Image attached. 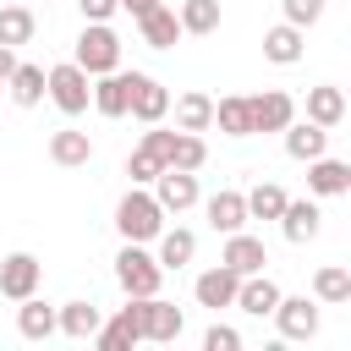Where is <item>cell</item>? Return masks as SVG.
<instances>
[{
  "label": "cell",
  "mask_w": 351,
  "mask_h": 351,
  "mask_svg": "<svg viewBox=\"0 0 351 351\" xmlns=\"http://www.w3.org/2000/svg\"><path fill=\"white\" fill-rule=\"evenodd\" d=\"M285 154L307 165V159L329 154V132H324L318 121H291V126H285Z\"/></svg>",
  "instance_id": "obj_25"
},
{
  "label": "cell",
  "mask_w": 351,
  "mask_h": 351,
  "mask_svg": "<svg viewBox=\"0 0 351 351\" xmlns=\"http://www.w3.org/2000/svg\"><path fill=\"white\" fill-rule=\"evenodd\" d=\"M126 82H132V104H126V115H132V121L154 126V121H165V115H170V88H165L159 77H148V71H126Z\"/></svg>",
  "instance_id": "obj_6"
},
{
  "label": "cell",
  "mask_w": 351,
  "mask_h": 351,
  "mask_svg": "<svg viewBox=\"0 0 351 351\" xmlns=\"http://www.w3.org/2000/svg\"><path fill=\"white\" fill-rule=\"evenodd\" d=\"M214 126L225 137H252V115H247V93H230L214 104Z\"/></svg>",
  "instance_id": "obj_32"
},
{
  "label": "cell",
  "mask_w": 351,
  "mask_h": 351,
  "mask_svg": "<svg viewBox=\"0 0 351 351\" xmlns=\"http://www.w3.org/2000/svg\"><path fill=\"white\" fill-rule=\"evenodd\" d=\"M71 60H77L88 77L115 71V66H121V38H115V27H110V22H82V33H77V44H71Z\"/></svg>",
  "instance_id": "obj_3"
},
{
  "label": "cell",
  "mask_w": 351,
  "mask_h": 351,
  "mask_svg": "<svg viewBox=\"0 0 351 351\" xmlns=\"http://www.w3.org/2000/svg\"><path fill=\"white\" fill-rule=\"evenodd\" d=\"M38 280H44V263H38L33 252H5V258H0V296H5V302L33 296Z\"/></svg>",
  "instance_id": "obj_10"
},
{
  "label": "cell",
  "mask_w": 351,
  "mask_h": 351,
  "mask_svg": "<svg viewBox=\"0 0 351 351\" xmlns=\"http://www.w3.org/2000/svg\"><path fill=\"white\" fill-rule=\"evenodd\" d=\"M307 121H318L324 132H335V126L346 121V93H340L335 82H318V88H307Z\"/></svg>",
  "instance_id": "obj_24"
},
{
  "label": "cell",
  "mask_w": 351,
  "mask_h": 351,
  "mask_svg": "<svg viewBox=\"0 0 351 351\" xmlns=\"http://www.w3.org/2000/svg\"><path fill=\"white\" fill-rule=\"evenodd\" d=\"M44 99H49L60 115H82L88 99H93V77H88L77 60H60V66L44 71Z\"/></svg>",
  "instance_id": "obj_4"
},
{
  "label": "cell",
  "mask_w": 351,
  "mask_h": 351,
  "mask_svg": "<svg viewBox=\"0 0 351 351\" xmlns=\"http://www.w3.org/2000/svg\"><path fill=\"white\" fill-rule=\"evenodd\" d=\"M203 165H208V143H203V132H176L170 170H203Z\"/></svg>",
  "instance_id": "obj_33"
},
{
  "label": "cell",
  "mask_w": 351,
  "mask_h": 351,
  "mask_svg": "<svg viewBox=\"0 0 351 351\" xmlns=\"http://www.w3.org/2000/svg\"><path fill=\"white\" fill-rule=\"evenodd\" d=\"M148 192L159 197L165 214H186V208H197V197H203V192H197V170H170V165L148 181Z\"/></svg>",
  "instance_id": "obj_7"
},
{
  "label": "cell",
  "mask_w": 351,
  "mask_h": 351,
  "mask_svg": "<svg viewBox=\"0 0 351 351\" xmlns=\"http://www.w3.org/2000/svg\"><path fill=\"white\" fill-rule=\"evenodd\" d=\"M5 93H11V104H16V110H33V104H44V66H33V60H16V66H11V77H5Z\"/></svg>",
  "instance_id": "obj_23"
},
{
  "label": "cell",
  "mask_w": 351,
  "mask_h": 351,
  "mask_svg": "<svg viewBox=\"0 0 351 351\" xmlns=\"http://www.w3.org/2000/svg\"><path fill=\"white\" fill-rule=\"evenodd\" d=\"M241 346V335L230 329V324H208V335H203V351H236Z\"/></svg>",
  "instance_id": "obj_37"
},
{
  "label": "cell",
  "mask_w": 351,
  "mask_h": 351,
  "mask_svg": "<svg viewBox=\"0 0 351 351\" xmlns=\"http://www.w3.org/2000/svg\"><path fill=\"white\" fill-rule=\"evenodd\" d=\"M170 110H176V132H208L214 126V99L197 93V88H186Z\"/></svg>",
  "instance_id": "obj_27"
},
{
  "label": "cell",
  "mask_w": 351,
  "mask_h": 351,
  "mask_svg": "<svg viewBox=\"0 0 351 351\" xmlns=\"http://www.w3.org/2000/svg\"><path fill=\"white\" fill-rule=\"evenodd\" d=\"M115 230H121V241H154V236L165 230L159 197H154L148 186H132V192L115 203Z\"/></svg>",
  "instance_id": "obj_2"
},
{
  "label": "cell",
  "mask_w": 351,
  "mask_h": 351,
  "mask_svg": "<svg viewBox=\"0 0 351 351\" xmlns=\"http://www.w3.org/2000/svg\"><path fill=\"white\" fill-rule=\"evenodd\" d=\"M318 230H324L318 197H285V208H280V236H285L291 247H307V241H318Z\"/></svg>",
  "instance_id": "obj_9"
},
{
  "label": "cell",
  "mask_w": 351,
  "mask_h": 351,
  "mask_svg": "<svg viewBox=\"0 0 351 351\" xmlns=\"http://www.w3.org/2000/svg\"><path fill=\"white\" fill-rule=\"evenodd\" d=\"M313 302H318V307H346V302H351V269L324 263V269L313 274Z\"/></svg>",
  "instance_id": "obj_29"
},
{
  "label": "cell",
  "mask_w": 351,
  "mask_h": 351,
  "mask_svg": "<svg viewBox=\"0 0 351 351\" xmlns=\"http://www.w3.org/2000/svg\"><path fill=\"white\" fill-rule=\"evenodd\" d=\"M280 5H285V22H291V27H302V33L324 16V0H280Z\"/></svg>",
  "instance_id": "obj_36"
},
{
  "label": "cell",
  "mask_w": 351,
  "mask_h": 351,
  "mask_svg": "<svg viewBox=\"0 0 351 351\" xmlns=\"http://www.w3.org/2000/svg\"><path fill=\"white\" fill-rule=\"evenodd\" d=\"M99 351H126V346H137L143 340V329H137V296H126V307L110 318V324H99Z\"/></svg>",
  "instance_id": "obj_22"
},
{
  "label": "cell",
  "mask_w": 351,
  "mask_h": 351,
  "mask_svg": "<svg viewBox=\"0 0 351 351\" xmlns=\"http://www.w3.org/2000/svg\"><path fill=\"white\" fill-rule=\"evenodd\" d=\"M236 280H241V274H230L225 263L203 269V274L192 280V296H197V307H208V313H219V307H236Z\"/></svg>",
  "instance_id": "obj_13"
},
{
  "label": "cell",
  "mask_w": 351,
  "mask_h": 351,
  "mask_svg": "<svg viewBox=\"0 0 351 351\" xmlns=\"http://www.w3.org/2000/svg\"><path fill=\"white\" fill-rule=\"evenodd\" d=\"M11 66H16V49H5V44H0V88H5V77H11Z\"/></svg>",
  "instance_id": "obj_39"
},
{
  "label": "cell",
  "mask_w": 351,
  "mask_h": 351,
  "mask_svg": "<svg viewBox=\"0 0 351 351\" xmlns=\"http://www.w3.org/2000/svg\"><path fill=\"white\" fill-rule=\"evenodd\" d=\"M159 170H165V165H159V159H154V154H148L143 143H137V148L126 154V176H132V186H148V181H154Z\"/></svg>",
  "instance_id": "obj_35"
},
{
  "label": "cell",
  "mask_w": 351,
  "mask_h": 351,
  "mask_svg": "<svg viewBox=\"0 0 351 351\" xmlns=\"http://www.w3.org/2000/svg\"><path fill=\"white\" fill-rule=\"evenodd\" d=\"M115 285H121L126 296H159L165 269H159V258L148 252V241H121V252H115Z\"/></svg>",
  "instance_id": "obj_1"
},
{
  "label": "cell",
  "mask_w": 351,
  "mask_h": 351,
  "mask_svg": "<svg viewBox=\"0 0 351 351\" xmlns=\"http://www.w3.org/2000/svg\"><path fill=\"white\" fill-rule=\"evenodd\" d=\"M280 208H285V186L258 181V186L247 192V219H280Z\"/></svg>",
  "instance_id": "obj_34"
},
{
  "label": "cell",
  "mask_w": 351,
  "mask_h": 351,
  "mask_svg": "<svg viewBox=\"0 0 351 351\" xmlns=\"http://www.w3.org/2000/svg\"><path fill=\"white\" fill-rule=\"evenodd\" d=\"M247 115H252V132H285L296 121V99L285 88H263V93H247Z\"/></svg>",
  "instance_id": "obj_8"
},
{
  "label": "cell",
  "mask_w": 351,
  "mask_h": 351,
  "mask_svg": "<svg viewBox=\"0 0 351 351\" xmlns=\"http://www.w3.org/2000/svg\"><path fill=\"white\" fill-rule=\"evenodd\" d=\"M219 263H225L230 274H258V269L269 263V247H263L258 236H247V230H230V236H225V252H219Z\"/></svg>",
  "instance_id": "obj_16"
},
{
  "label": "cell",
  "mask_w": 351,
  "mask_h": 351,
  "mask_svg": "<svg viewBox=\"0 0 351 351\" xmlns=\"http://www.w3.org/2000/svg\"><path fill=\"white\" fill-rule=\"evenodd\" d=\"M16 335H22V340H49V335H55V307L38 302V291L16 302Z\"/></svg>",
  "instance_id": "obj_26"
},
{
  "label": "cell",
  "mask_w": 351,
  "mask_h": 351,
  "mask_svg": "<svg viewBox=\"0 0 351 351\" xmlns=\"http://www.w3.org/2000/svg\"><path fill=\"white\" fill-rule=\"evenodd\" d=\"M154 258H159V269H165V274H170V269H186V263L197 258V236H192L186 225L159 230V236H154Z\"/></svg>",
  "instance_id": "obj_21"
},
{
  "label": "cell",
  "mask_w": 351,
  "mask_h": 351,
  "mask_svg": "<svg viewBox=\"0 0 351 351\" xmlns=\"http://www.w3.org/2000/svg\"><path fill=\"white\" fill-rule=\"evenodd\" d=\"M280 296H285V291H280V285H274V280H269L263 269H258V274H241V280H236V307H241V313H252V318H269Z\"/></svg>",
  "instance_id": "obj_17"
},
{
  "label": "cell",
  "mask_w": 351,
  "mask_h": 351,
  "mask_svg": "<svg viewBox=\"0 0 351 351\" xmlns=\"http://www.w3.org/2000/svg\"><path fill=\"white\" fill-rule=\"evenodd\" d=\"M104 121H121L126 115V104H132V82H126V71L115 66V71H104V77H93V99H88Z\"/></svg>",
  "instance_id": "obj_14"
},
{
  "label": "cell",
  "mask_w": 351,
  "mask_h": 351,
  "mask_svg": "<svg viewBox=\"0 0 351 351\" xmlns=\"http://www.w3.org/2000/svg\"><path fill=\"white\" fill-rule=\"evenodd\" d=\"M137 329H143V340L170 346V340H181L186 318H181V307L165 302V296H137Z\"/></svg>",
  "instance_id": "obj_5"
},
{
  "label": "cell",
  "mask_w": 351,
  "mask_h": 351,
  "mask_svg": "<svg viewBox=\"0 0 351 351\" xmlns=\"http://www.w3.org/2000/svg\"><path fill=\"white\" fill-rule=\"evenodd\" d=\"M148 5H159V0H121V11H132V16H143Z\"/></svg>",
  "instance_id": "obj_40"
},
{
  "label": "cell",
  "mask_w": 351,
  "mask_h": 351,
  "mask_svg": "<svg viewBox=\"0 0 351 351\" xmlns=\"http://www.w3.org/2000/svg\"><path fill=\"white\" fill-rule=\"evenodd\" d=\"M77 11H82V22H110L121 11V0H77Z\"/></svg>",
  "instance_id": "obj_38"
},
{
  "label": "cell",
  "mask_w": 351,
  "mask_h": 351,
  "mask_svg": "<svg viewBox=\"0 0 351 351\" xmlns=\"http://www.w3.org/2000/svg\"><path fill=\"white\" fill-rule=\"evenodd\" d=\"M307 192L313 197H346L351 192V165L346 159H329V154L307 159Z\"/></svg>",
  "instance_id": "obj_12"
},
{
  "label": "cell",
  "mask_w": 351,
  "mask_h": 351,
  "mask_svg": "<svg viewBox=\"0 0 351 351\" xmlns=\"http://www.w3.org/2000/svg\"><path fill=\"white\" fill-rule=\"evenodd\" d=\"M99 324H104V313H99L93 302H82V296L55 307V335H66V340H93Z\"/></svg>",
  "instance_id": "obj_18"
},
{
  "label": "cell",
  "mask_w": 351,
  "mask_h": 351,
  "mask_svg": "<svg viewBox=\"0 0 351 351\" xmlns=\"http://www.w3.org/2000/svg\"><path fill=\"white\" fill-rule=\"evenodd\" d=\"M203 214H208V225H214L219 236H230V230H247V192H236V186H219V192L203 203Z\"/></svg>",
  "instance_id": "obj_15"
},
{
  "label": "cell",
  "mask_w": 351,
  "mask_h": 351,
  "mask_svg": "<svg viewBox=\"0 0 351 351\" xmlns=\"http://www.w3.org/2000/svg\"><path fill=\"white\" fill-rule=\"evenodd\" d=\"M302 55H307V33H302V27L274 22V27L263 33V60H269V66H296Z\"/></svg>",
  "instance_id": "obj_19"
},
{
  "label": "cell",
  "mask_w": 351,
  "mask_h": 351,
  "mask_svg": "<svg viewBox=\"0 0 351 351\" xmlns=\"http://www.w3.org/2000/svg\"><path fill=\"white\" fill-rule=\"evenodd\" d=\"M33 33H38V16H33L27 5H0V44H5V49L33 44Z\"/></svg>",
  "instance_id": "obj_31"
},
{
  "label": "cell",
  "mask_w": 351,
  "mask_h": 351,
  "mask_svg": "<svg viewBox=\"0 0 351 351\" xmlns=\"http://www.w3.org/2000/svg\"><path fill=\"white\" fill-rule=\"evenodd\" d=\"M49 159H55L60 170H77V165H88V159H93V137H88V132L60 126V132L49 137Z\"/></svg>",
  "instance_id": "obj_28"
},
{
  "label": "cell",
  "mask_w": 351,
  "mask_h": 351,
  "mask_svg": "<svg viewBox=\"0 0 351 351\" xmlns=\"http://www.w3.org/2000/svg\"><path fill=\"white\" fill-rule=\"evenodd\" d=\"M176 22H181V33L208 38V33H219V0H181L176 5Z\"/></svg>",
  "instance_id": "obj_30"
},
{
  "label": "cell",
  "mask_w": 351,
  "mask_h": 351,
  "mask_svg": "<svg viewBox=\"0 0 351 351\" xmlns=\"http://www.w3.org/2000/svg\"><path fill=\"white\" fill-rule=\"evenodd\" d=\"M269 318L280 324L285 340H313L318 335V302H307V296H280Z\"/></svg>",
  "instance_id": "obj_11"
},
{
  "label": "cell",
  "mask_w": 351,
  "mask_h": 351,
  "mask_svg": "<svg viewBox=\"0 0 351 351\" xmlns=\"http://www.w3.org/2000/svg\"><path fill=\"white\" fill-rule=\"evenodd\" d=\"M137 33H143V44H148V49H176L181 22H176V11L159 0V5H148V11L137 16Z\"/></svg>",
  "instance_id": "obj_20"
}]
</instances>
